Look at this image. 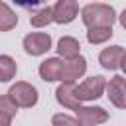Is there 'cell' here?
<instances>
[{"label":"cell","instance_id":"6da1fadb","mask_svg":"<svg viewBox=\"0 0 126 126\" xmlns=\"http://www.w3.org/2000/svg\"><path fill=\"white\" fill-rule=\"evenodd\" d=\"M81 20L89 30L91 28H112V24L116 22V12L110 4L94 2V4H87L81 10Z\"/></svg>","mask_w":126,"mask_h":126},{"label":"cell","instance_id":"7a4b0ae2","mask_svg":"<svg viewBox=\"0 0 126 126\" xmlns=\"http://www.w3.org/2000/svg\"><path fill=\"white\" fill-rule=\"evenodd\" d=\"M8 96L12 98V102H14L16 106H22V108H32V106H35V102H37V98H39L37 89H35L33 85L26 83V81L14 83V85L10 87V91H8Z\"/></svg>","mask_w":126,"mask_h":126},{"label":"cell","instance_id":"3957f363","mask_svg":"<svg viewBox=\"0 0 126 126\" xmlns=\"http://www.w3.org/2000/svg\"><path fill=\"white\" fill-rule=\"evenodd\" d=\"M104 87H106L104 77L93 75V77L85 79L81 85H75V98L79 102H83V100H96V98L102 96Z\"/></svg>","mask_w":126,"mask_h":126},{"label":"cell","instance_id":"277c9868","mask_svg":"<svg viewBox=\"0 0 126 126\" xmlns=\"http://www.w3.org/2000/svg\"><path fill=\"white\" fill-rule=\"evenodd\" d=\"M51 49V37L49 33H43V32H32L24 37V51L32 57L35 55H43Z\"/></svg>","mask_w":126,"mask_h":126},{"label":"cell","instance_id":"5b68a950","mask_svg":"<svg viewBox=\"0 0 126 126\" xmlns=\"http://www.w3.org/2000/svg\"><path fill=\"white\" fill-rule=\"evenodd\" d=\"M124 47L122 45H110V47H104L100 53H98V63L108 69V71H116V69H126V63H124Z\"/></svg>","mask_w":126,"mask_h":126},{"label":"cell","instance_id":"8992f818","mask_svg":"<svg viewBox=\"0 0 126 126\" xmlns=\"http://www.w3.org/2000/svg\"><path fill=\"white\" fill-rule=\"evenodd\" d=\"M75 114H77V122L79 126H98L102 122L108 120V112L100 106H79L75 108Z\"/></svg>","mask_w":126,"mask_h":126},{"label":"cell","instance_id":"52a82bcc","mask_svg":"<svg viewBox=\"0 0 126 126\" xmlns=\"http://www.w3.org/2000/svg\"><path fill=\"white\" fill-rule=\"evenodd\" d=\"M106 93H108V100L116 106V108H124L126 106V81L122 75H114L108 83H106Z\"/></svg>","mask_w":126,"mask_h":126},{"label":"cell","instance_id":"ba28073f","mask_svg":"<svg viewBox=\"0 0 126 126\" xmlns=\"http://www.w3.org/2000/svg\"><path fill=\"white\" fill-rule=\"evenodd\" d=\"M87 71V59L83 55H79L73 61H63L61 67V83H75L77 79H81Z\"/></svg>","mask_w":126,"mask_h":126},{"label":"cell","instance_id":"9c48e42d","mask_svg":"<svg viewBox=\"0 0 126 126\" xmlns=\"http://www.w3.org/2000/svg\"><path fill=\"white\" fill-rule=\"evenodd\" d=\"M53 8V22L57 24H69L79 14V4L75 0H59Z\"/></svg>","mask_w":126,"mask_h":126},{"label":"cell","instance_id":"30bf717a","mask_svg":"<svg viewBox=\"0 0 126 126\" xmlns=\"http://www.w3.org/2000/svg\"><path fill=\"white\" fill-rule=\"evenodd\" d=\"M61 67H63V61L59 57H47L45 61L39 63V77L45 83L61 81Z\"/></svg>","mask_w":126,"mask_h":126},{"label":"cell","instance_id":"8fae6325","mask_svg":"<svg viewBox=\"0 0 126 126\" xmlns=\"http://www.w3.org/2000/svg\"><path fill=\"white\" fill-rule=\"evenodd\" d=\"M75 85L77 83H61L57 87V91H55L57 102L61 106H65V108H71V110H75V108L81 106V102L75 98Z\"/></svg>","mask_w":126,"mask_h":126},{"label":"cell","instance_id":"7c38bea8","mask_svg":"<svg viewBox=\"0 0 126 126\" xmlns=\"http://www.w3.org/2000/svg\"><path fill=\"white\" fill-rule=\"evenodd\" d=\"M57 53L65 59V61H73L81 55V43L71 37V35H63L59 41H57Z\"/></svg>","mask_w":126,"mask_h":126},{"label":"cell","instance_id":"4fadbf2b","mask_svg":"<svg viewBox=\"0 0 126 126\" xmlns=\"http://www.w3.org/2000/svg\"><path fill=\"white\" fill-rule=\"evenodd\" d=\"M16 24H18L16 12H14L6 2L0 0V32H10V30L16 28Z\"/></svg>","mask_w":126,"mask_h":126},{"label":"cell","instance_id":"5bb4252c","mask_svg":"<svg viewBox=\"0 0 126 126\" xmlns=\"http://www.w3.org/2000/svg\"><path fill=\"white\" fill-rule=\"evenodd\" d=\"M18 65L10 55H0V83H8L16 77Z\"/></svg>","mask_w":126,"mask_h":126},{"label":"cell","instance_id":"9a60e30c","mask_svg":"<svg viewBox=\"0 0 126 126\" xmlns=\"http://www.w3.org/2000/svg\"><path fill=\"white\" fill-rule=\"evenodd\" d=\"M112 28H91L89 32H87V39H89V43H93V45H98V43H104V41H108L110 37H112Z\"/></svg>","mask_w":126,"mask_h":126},{"label":"cell","instance_id":"2e32d148","mask_svg":"<svg viewBox=\"0 0 126 126\" xmlns=\"http://www.w3.org/2000/svg\"><path fill=\"white\" fill-rule=\"evenodd\" d=\"M49 22H53V8H51V6H45V8L37 10V12L30 18V24H32L33 28H43V26H47Z\"/></svg>","mask_w":126,"mask_h":126},{"label":"cell","instance_id":"e0dca14e","mask_svg":"<svg viewBox=\"0 0 126 126\" xmlns=\"http://www.w3.org/2000/svg\"><path fill=\"white\" fill-rule=\"evenodd\" d=\"M18 112V106L12 102V98L8 94H0V114L8 116V118H14Z\"/></svg>","mask_w":126,"mask_h":126},{"label":"cell","instance_id":"ac0fdd59","mask_svg":"<svg viewBox=\"0 0 126 126\" xmlns=\"http://www.w3.org/2000/svg\"><path fill=\"white\" fill-rule=\"evenodd\" d=\"M51 126H79V122H77L73 116L59 112V114H53V118H51Z\"/></svg>","mask_w":126,"mask_h":126},{"label":"cell","instance_id":"d6986e66","mask_svg":"<svg viewBox=\"0 0 126 126\" xmlns=\"http://www.w3.org/2000/svg\"><path fill=\"white\" fill-rule=\"evenodd\" d=\"M10 124H12V118H8V116L0 114V126H10Z\"/></svg>","mask_w":126,"mask_h":126}]
</instances>
